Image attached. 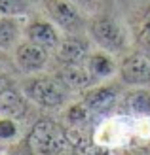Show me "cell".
I'll use <instances>...</instances> for the list:
<instances>
[{
	"mask_svg": "<svg viewBox=\"0 0 150 155\" xmlns=\"http://www.w3.org/2000/svg\"><path fill=\"white\" fill-rule=\"evenodd\" d=\"M29 148L36 153H63L72 146L68 142L67 130L53 121H38L27 138Z\"/></svg>",
	"mask_w": 150,
	"mask_h": 155,
	"instance_id": "obj_1",
	"label": "cell"
},
{
	"mask_svg": "<svg viewBox=\"0 0 150 155\" xmlns=\"http://www.w3.org/2000/svg\"><path fill=\"white\" fill-rule=\"evenodd\" d=\"M29 95L30 98L38 102L40 106L46 108H53L59 106L65 98V91H63V85L51 80H34L29 85Z\"/></svg>",
	"mask_w": 150,
	"mask_h": 155,
	"instance_id": "obj_2",
	"label": "cell"
},
{
	"mask_svg": "<svg viewBox=\"0 0 150 155\" xmlns=\"http://www.w3.org/2000/svg\"><path fill=\"white\" fill-rule=\"evenodd\" d=\"M124 81L139 85L150 81V55L146 53H135L124 61V64L120 68Z\"/></svg>",
	"mask_w": 150,
	"mask_h": 155,
	"instance_id": "obj_3",
	"label": "cell"
},
{
	"mask_svg": "<svg viewBox=\"0 0 150 155\" xmlns=\"http://www.w3.org/2000/svg\"><path fill=\"white\" fill-rule=\"evenodd\" d=\"M91 32L95 40L106 49H120L124 45V34L120 27L110 19H99L91 25Z\"/></svg>",
	"mask_w": 150,
	"mask_h": 155,
	"instance_id": "obj_4",
	"label": "cell"
},
{
	"mask_svg": "<svg viewBox=\"0 0 150 155\" xmlns=\"http://www.w3.org/2000/svg\"><path fill=\"white\" fill-rule=\"evenodd\" d=\"M46 6L51 13V17L65 28H76L80 25V15L76 10L65 0H46Z\"/></svg>",
	"mask_w": 150,
	"mask_h": 155,
	"instance_id": "obj_5",
	"label": "cell"
},
{
	"mask_svg": "<svg viewBox=\"0 0 150 155\" xmlns=\"http://www.w3.org/2000/svg\"><path fill=\"white\" fill-rule=\"evenodd\" d=\"M46 59H48L46 48H42V45H38L34 42L23 44L17 48V63L23 68H27V70H34V68L44 66Z\"/></svg>",
	"mask_w": 150,
	"mask_h": 155,
	"instance_id": "obj_6",
	"label": "cell"
},
{
	"mask_svg": "<svg viewBox=\"0 0 150 155\" xmlns=\"http://www.w3.org/2000/svg\"><path fill=\"white\" fill-rule=\"evenodd\" d=\"M59 80H61L63 83H67L68 87L84 89L85 85L91 81V70H85V68H82L80 63L67 64V66L59 72Z\"/></svg>",
	"mask_w": 150,
	"mask_h": 155,
	"instance_id": "obj_7",
	"label": "cell"
},
{
	"mask_svg": "<svg viewBox=\"0 0 150 155\" xmlns=\"http://www.w3.org/2000/svg\"><path fill=\"white\" fill-rule=\"evenodd\" d=\"M0 112L12 115V117H21L27 112V102L21 98L17 91L4 87L0 91Z\"/></svg>",
	"mask_w": 150,
	"mask_h": 155,
	"instance_id": "obj_8",
	"label": "cell"
},
{
	"mask_svg": "<svg viewBox=\"0 0 150 155\" xmlns=\"http://www.w3.org/2000/svg\"><path fill=\"white\" fill-rule=\"evenodd\" d=\"M27 36L30 42H34L42 48H55L57 45V32L50 23H34L27 30Z\"/></svg>",
	"mask_w": 150,
	"mask_h": 155,
	"instance_id": "obj_9",
	"label": "cell"
},
{
	"mask_svg": "<svg viewBox=\"0 0 150 155\" xmlns=\"http://www.w3.org/2000/svg\"><path fill=\"white\" fill-rule=\"evenodd\" d=\"M57 55L65 64L80 63L85 57V44L80 38H67V40H63V44L59 45Z\"/></svg>",
	"mask_w": 150,
	"mask_h": 155,
	"instance_id": "obj_10",
	"label": "cell"
},
{
	"mask_svg": "<svg viewBox=\"0 0 150 155\" xmlns=\"http://www.w3.org/2000/svg\"><path fill=\"white\" fill-rule=\"evenodd\" d=\"M114 100H116V89L114 87H97V89H93L85 95L84 102L91 110H106L108 106H112Z\"/></svg>",
	"mask_w": 150,
	"mask_h": 155,
	"instance_id": "obj_11",
	"label": "cell"
},
{
	"mask_svg": "<svg viewBox=\"0 0 150 155\" xmlns=\"http://www.w3.org/2000/svg\"><path fill=\"white\" fill-rule=\"evenodd\" d=\"M125 108L131 114H150V95L146 91H131L125 97Z\"/></svg>",
	"mask_w": 150,
	"mask_h": 155,
	"instance_id": "obj_12",
	"label": "cell"
},
{
	"mask_svg": "<svg viewBox=\"0 0 150 155\" xmlns=\"http://www.w3.org/2000/svg\"><path fill=\"white\" fill-rule=\"evenodd\" d=\"M89 70L91 74H95V76H108V74H112L114 70V64H112V61H110L106 55H103V53H97V55H93L91 61H89Z\"/></svg>",
	"mask_w": 150,
	"mask_h": 155,
	"instance_id": "obj_13",
	"label": "cell"
},
{
	"mask_svg": "<svg viewBox=\"0 0 150 155\" xmlns=\"http://www.w3.org/2000/svg\"><path fill=\"white\" fill-rule=\"evenodd\" d=\"M29 6V0H0V15H17Z\"/></svg>",
	"mask_w": 150,
	"mask_h": 155,
	"instance_id": "obj_14",
	"label": "cell"
},
{
	"mask_svg": "<svg viewBox=\"0 0 150 155\" xmlns=\"http://www.w3.org/2000/svg\"><path fill=\"white\" fill-rule=\"evenodd\" d=\"M137 38H139V42L143 44L146 49H150V12H146L143 17H141V21H139Z\"/></svg>",
	"mask_w": 150,
	"mask_h": 155,
	"instance_id": "obj_15",
	"label": "cell"
},
{
	"mask_svg": "<svg viewBox=\"0 0 150 155\" xmlns=\"http://www.w3.org/2000/svg\"><path fill=\"white\" fill-rule=\"evenodd\" d=\"M15 38V25L8 19L0 17V48H6L10 45Z\"/></svg>",
	"mask_w": 150,
	"mask_h": 155,
	"instance_id": "obj_16",
	"label": "cell"
},
{
	"mask_svg": "<svg viewBox=\"0 0 150 155\" xmlns=\"http://www.w3.org/2000/svg\"><path fill=\"white\" fill-rule=\"evenodd\" d=\"M89 110H91V108L85 102L84 104H74L68 110V119L72 121V123H82V121H85V119L89 117Z\"/></svg>",
	"mask_w": 150,
	"mask_h": 155,
	"instance_id": "obj_17",
	"label": "cell"
},
{
	"mask_svg": "<svg viewBox=\"0 0 150 155\" xmlns=\"http://www.w3.org/2000/svg\"><path fill=\"white\" fill-rule=\"evenodd\" d=\"M67 136H68V142L72 148H84L85 144H88V140H85V136L80 133V130H76V129H68L67 130Z\"/></svg>",
	"mask_w": 150,
	"mask_h": 155,
	"instance_id": "obj_18",
	"label": "cell"
},
{
	"mask_svg": "<svg viewBox=\"0 0 150 155\" xmlns=\"http://www.w3.org/2000/svg\"><path fill=\"white\" fill-rule=\"evenodd\" d=\"M15 134V123L12 119H0V138H12Z\"/></svg>",
	"mask_w": 150,
	"mask_h": 155,
	"instance_id": "obj_19",
	"label": "cell"
}]
</instances>
